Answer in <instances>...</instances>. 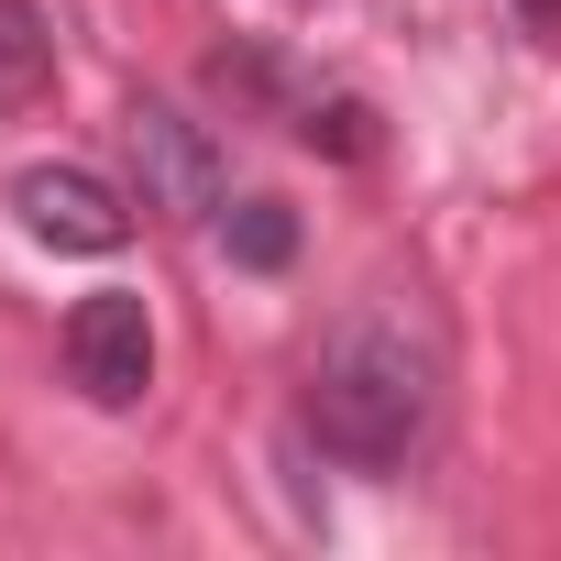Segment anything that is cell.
<instances>
[{
  "mask_svg": "<svg viewBox=\"0 0 561 561\" xmlns=\"http://www.w3.org/2000/svg\"><path fill=\"white\" fill-rule=\"evenodd\" d=\"M430 397H440L430 342H419L397 309H375V320L331 331V353H320V375H309V440H320L331 462H353V473H397V462L430 440Z\"/></svg>",
  "mask_w": 561,
  "mask_h": 561,
  "instance_id": "obj_1",
  "label": "cell"
},
{
  "mask_svg": "<svg viewBox=\"0 0 561 561\" xmlns=\"http://www.w3.org/2000/svg\"><path fill=\"white\" fill-rule=\"evenodd\" d=\"M122 144H133V165H144V209H176V220H220V209H231V165H220V144H209L187 111L133 100Z\"/></svg>",
  "mask_w": 561,
  "mask_h": 561,
  "instance_id": "obj_2",
  "label": "cell"
},
{
  "mask_svg": "<svg viewBox=\"0 0 561 561\" xmlns=\"http://www.w3.org/2000/svg\"><path fill=\"white\" fill-rule=\"evenodd\" d=\"M67 375H78L89 408H133L154 386V320H144L133 287H100V298L67 309Z\"/></svg>",
  "mask_w": 561,
  "mask_h": 561,
  "instance_id": "obj_3",
  "label": "cell"
},
{
  "mask_svg": "<svg viewBox=\"0 0 561 561\" xmlns=\"http://www.w3.org/2000/svg\"><path fill=\"white\" fill-rule=\"evenodd\" d=\"M12 209H23L56 253H122V242H133V198H122L111 176H89V165H34V176L12 187Z\"/></svg>",
  "mask_w": 561,
  "mask_h": 561,
  "instance_id": "obj_4",
  "label": "cell"
},
{
  "mask_svg": "<svg viewBox=\"0 0 561 561\" xmlns=\"http://www.w3.org/2000/svg\"><path fill=\"white\" fill-rule=\"evenodd\" d=\"M220 242H231L242 275H275V264H298V209L287 198H242V209H220Z\"/></svg>",
  "mask_w": 561,
  "mask_h": 561,
  "instance_id": "obj_5",
  "label": "cell"
},
{
  "mask_svg": "<svg viewBox=\"0 0 561 561\" xmlns=\"http://www.w3.org/2000/svg\"><path fill=\"white\" fill-rule=\"evenodd\" d=\"M56 78V34H45V12L34 0H0V100H34Z\"/></svg>",
  "mask_w": 561,
  "mask_h": 561,
  "instance_id": "obj_6",
  "label": "cell"
},
{
  "mask_svg": "<svg viewBox=\"0 0 561 561\" xmlns=\"http://www.w3.org/2000/svg\"><path fill=\"white\" fill-rule=\"evenodd\" d=\"M309 144H331V154H375V111H364V100H331V111H309Z\"/></svg>",
  "mask_w": 561,
  "mask_h": 561,
  "instance_id": "obj_7",
  "label": "cell"
},
{
  "mask_svg": "<svg viewBox=\"0 0 561 561\" xmlns=\"http://www.w3.org/2000/svg\"><path fill=\"white\" fill-rule=\"evenodd\" d=\"M517 12H528V23H561V0H517Z\"/></svg>",
  "mask_w": 561,
  "mask_h": 561,
  "instance_id": "obj_8",
  "label": "cell"
}]
</instances>
